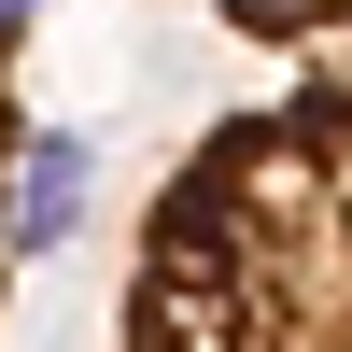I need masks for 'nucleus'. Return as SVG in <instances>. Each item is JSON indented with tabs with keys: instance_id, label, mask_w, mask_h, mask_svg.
I'll return each mask as SVG.
<instances>
[{
	"instance_id": "f257e3e1",
	"label": "nucleus",
	"mask_w": 352,
	"mask_h": 352,
	"mask_svg": "<svg viewBox=\"0 0 352 352\" xmlns=\"http://www.w3.org/2000/svg\"><path fill=\"white\" fill-rule=\"evenodd\" d=\"M113 352H352V71L268 85L141 197Z\"/></svg>"
},
{
	"instance_id": "f03ea898",
	"label": "nucleus",
	"mask_w": 352,
	"mask_h": 352,
	"mask_svg": "<svg viewBox=\"0 0 352 352\" xmlns=\"http://www.w3.org/2000/svg\"><path fill=\"white\" fill-rule=\"evenodd\" d=\"M28 14L43 0H0V282H14V254L71 240V169H85L56 127H28Z\"/></svg>"
},
{
	"instance_id": "7ed1b4c3",
	"label": "nucleus",
	"mask_w": 352,
	"mask_h": 352,
	"mask_svg": "<svg viewBox=\"0 0 352 352\" xmlns=\"http://www.w3.org/2000/svg\"><path fill=\"white\" fill-rule=\"evenodd\" d=\"M212 28H240V43L268 56H310V71H352V0H197Z\"/></svg>"
}]
</instances>
